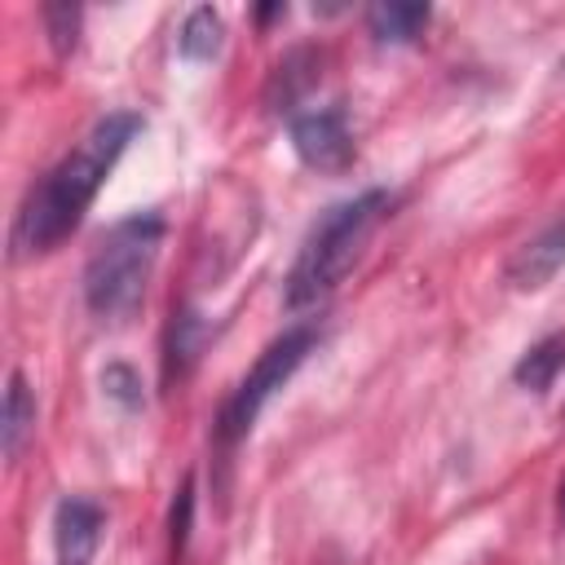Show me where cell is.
<instances>
[{"mask_svg":"<svg viewBox=\"0 0 565 565\" xmlns=\"http://www.w3.org/2000/svg\"><path fill=\"white\" fill-rule=\"evenodd\" d=\"M203 335H207V322H203L194 309H177V313H172L168 340H163V380H168V384L181 380V375L194 366V358H199V349H203Z\"/></svg>","mask_w":565,"mask_h":565,"instance_id":"cell-9","label":"cell"},{"mask_svg":"<svg viewBox=\"0 0 565 565\" xmlns=\"http://www.w3.org/2000/svg\"><path fill=\"white\" fill-rule=\"evenodd\" d=\"M291 146L313 172H344L353 163V132L344 106H318L291 115Z\"/></svg>","mask_w":565,"mask_h":565,"instance_id":"cell-5","label":"cell"},{"mask_svg":"<svg viewBox=\"0 0 565 565\" xmlns=\"http://www.w3.org/2000/svg\"><path fill=\"white\" fill-rule=\"evenodd\" d=\"M561 366H565V331H552V335H543L539 344H530L521 353V362L512 366V380L530 393H543V388H552Z\"/></svg>","mask_w":565,"mask_h":565,"instance_id":"cell-12","label":"cell"},{"mask_svg":"<svg viewBox=\"0 0 565 565\" xmlns=\"http://www.w3.org/2000/svg\"><path fill=\"white\" fill-rule=\"evenodd\" d=\"M137 132H141V115L132 110H115L97 119L88 137L26 190L18 221H13V256H35V252L57 247L84 221L88 203L97 199L102 181L110 177V168L119 163V154L128 150Z\"/></svg>","mask_w":565,"mask_h":565,"instance_id":"cell-1","label":"cell"},{"mask_svg":"<svg viewBox=\"0 0 565 565\" xmlns=\"http://www.w3.org/2000/svg\"><path fill=\"white\" fill-rule=\"evenodd\" d=\"M44 31L53 40V53L66 57L79 35V4H44Z\"/></svg>","mask_w":565,"mask_h":565,"instance_id":"cell-14","label":"cell"},{"mask_svg":"<svg viewBox=\"0 0 565 565\" xmlns=\"http://www.w3.org/2000/svg\"><path fill=\"white\" fill-rule=\"evenodd\" d=\"M190 516H194V477H185L181 490H177V499H172V521H168V530H172V561L185 552Z\"/></svg>","mask_w":565,"mask_h":565,"instance_id":"cell-16","label":"cell"},{"mask_svg":"<svg viewBox=\"0 0 565 565\" xmlns=\"http://www.w3.org/2000/svg\"><path fill=\"white\" fill-rule=\"evenodd\" d=\"M221 35H225L221 13H216L212 4H199V9L185 13L181 35H177V49H181V57H190V62H207V57H216Z\"/></svg>","mask_w":565,"mask_h":565,"instance_id":"cell-13","label":"cell"},{"mask_svg":"<svg viewBox=\"0 0 565 565\" xmlns=\"http://www.w3.org/2000/svg\"><path fill=\"white\" fill-rule=\"evenodd\" d=\"M433 9L428 4H402V0H388V4H371L366 9V26L380 44H411L424 26H428Z\"/></svg>","mask_w":565,"mask_h":565,"instance_id":"cell-11","label":"cell"},{"mask_svg":"<svg viewBox=\"0 0 565 565\" xmlns=\"http://www.w3.org/2000/svg\"><path fill=\"white\" fill-rule=\"evenodd\" d=\"M102 530H106V512L93 499H84V494H66L53 508V552H57V565H93Z\"/></svg>","mask_w":565,"mask_h":565,"instance_id":"cell-6","label":"cell"},{"mask_svg":"<svg viewBox=\"0 0 565 565\" xmlns=\"http://www.w3.org/2000/svg\"><path fill=\"white\" fill-rule=\"evenodd\" d=\"M561 525H565V486H561Z\"/></svg>","mask_w":565,"mask_h":565,"instance_id":"cell-17","label":"cell"},{"mask_svg":"<svg viewBox=\"0 0 565 565\" xmlns=\"http://www.w3.org/2000/svg\"><path fill=\"white\" fill-rule=\"evenodd\" d=\"M388 190H362L344 203H331L305 234L291 274L282 282V300L287 309H305L318 305L322 296H331L340 287V278L349 274V265L358 260L366 234L375 230V221L388 212Z\"/></svg>","mask_w":565,"mask_h":565,"instance_id":"cell-2","label":"cell"},{"mask_svg":"<svg viewBox=\"0 0 565 565\" xmlns=\"http://www.w3.org/2000/svg\"><path fill=\"white\" fill-rule=\"evenodd\" d=\"M102 388H106V397L119 402L124 411H137V406L146 402V393H141V375H137L132 366H124V362H110V366L102 371Z\"/></svg>","mask_w":565,"mask_h":565,"instance_id":"cell-15","label":"cell"},{"mask_svg":"<svg viewBox=\"0 0 565 565\" xmlns=\"http://www.w3.org/2000/svg\"><path fill=\"white\" fill-rule=\"evenodd\" d=\"M318 340H322V327L318 322H296L278 340L265 344V353L256 358V366L234 384V393L225 397V406L216 415V441L221 446H234L238 437L252 433V424L265 411V402L300 371V362L318 349Z\"/></svg>","mask_w":565,"mask_h":565,"instance_id":"cell-4","label":"cell"},{"mask_svg":"<svg viewBox=\"0 0 565 565\" xmlns=\"http://www.w3.org/2000/svg\"><path fill=\"white\" fill-rule=\"evenodd\" d=\"M318 66H322V53H318V49H309V44L291 49V53L274 66L269 88H265V102H269L274 110H296V102L318 84V75H322Z\"/></svg>","mask_w":565,"mask_h":565,"instance_id":"cell-8","label":"cell"},{"mask_svg":"<svg viewBox=\"0 0 565 565\" xmlns=\"http://www.w3.org/2000/svg\"><path fill=\"white\" fill-rule=\"evenodd\" d=\"M565 265V216H556V221H547L534 238H525L516 252H512V260H508V282L516 287V291H539L543 282H552L556 278V269Z\"/></svg>","mask_w":565,"mask_h":565,"instance_id":"cell-7","label":"cell"},{"mask_svg":"<svg viewBox=\"0 0 565 565\" xmlns=\"http://www.w3.org/2000/svg\"><path fill=\"white\" fill-rule=\"evenodd\" d=\"M159 243H163V216L132 212L119 225H110L106 238L93 247L84 265V300L102 322H128L141 309L146 282L159 260Z\"/></svg>","mask_w":565,"mask_h":565,"instance_id":"cell-3","label":"cell"},{"mask_svg":"<svg viewBox=\"0 0 565 565\" xmlns=\"http://www.w3.org/2000/svg\"><path fill=\"white\" fill-rule=\"evenodd\" d=\"M31 433H35V393H31L26 375L13 371V375H9V388H4V424H0L4 459H18Z\"/></svg>","mask_w":565,"mask_h":565,"instance_id":"cell-10","label":"cell"}]
</instances>
